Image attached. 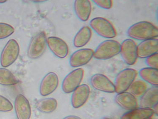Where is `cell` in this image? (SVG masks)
Listing matches in <instances>:
<instances>
[{"instance_id": "1", "label": "cell", "mask_w": 158, "mask_h": 119, "mask_svg": "<svg viewBox=\"0 0 158 119\" xmlns=\"http://www.w3.org/2000/svg\"><path fill=\"white\" fill-rule=\"evenodd\" d=\"M127 34L131 39L144 41L157 37L158 29L152 23L143 21L131 25Z\"/></svg>"}, {"instance_id": "2", "label": "cell", "mask_w": 158, "mask_h": 119, "mask_svg": "<svg viewBox=\"0 0 158 119\" xmlns=\"http://www.w3.org/2000/svg\"><path fill=\"white\" fill-rule=\"evenodd\" d=\"M120 47V44L116 40H105L101 42L94 51L93 57L98 60H109L119 54Z\"/></svg>"}, {"instance_id": "3", "label": "cell", "mask_w": 158, "mask_h": 119, "mask_svg": "<svg viewBox=\"0 0 158 119\" xmlns=\"http://www.w3.org/2000/svg\"><path fill=\"white\" fill-rule=\"evenodd\" d=\"M47 39L45 33L41 32L32 38L27 49V56L30 59L35 60L43 55L47 48Z\"/></svg>"}, {"instance_id": "4", "label": "cell", "mask_w": 158, "mask_h": 119, "mask_svg": "<svg viewBox=\"0 0 158 119\" xmlns=\"http://www.w3.org/2000/svg\"><path fill=\"white\" fill-rule=\"evenodd\" d=\"M90 26L98 35L102 37L110 39L116 35V29L108 20L102 17H97L90 22Z\"/></svg>"}, {"instance_id": "5", "label": "cell", "mask_w": 158, "mask_h": 119, "mask_svg": "<svg viewBox=\"0 0 158 119\" xmlns=\"http://www.w3.org/2000/svg\"><path fill=\"white\" fill-rule=\"evenodd\" d=\"M19 46L16 40L10 39L3 48L0 57V63L3 68L10 66L17 60L19 54Z\"/></svg>"}, {"instance_id": "6", "label": "cell", "mask_w": 158, "mask_h": 119, "mask_svg": "<svg viewBox=\"0 0 158 119\" xmlns=\"http://www.w3.org/2000/svg\"><path fill=\"white\" fill-rule=\"evenodd\" d=\"M137 72L134 69L127 68L118 74L115 81V92H126L136 78Z\"/></svg>"}, {"instance_id": "7", "label": "cell", "mask_w": 158, "mask_h": 119, "mask_svg": "<svg viewBox=\"0 0 158 119\" xmlns=\"http://www.w3.org/2000/svg\"><path fill=\"white\" fill-rule=\"evenodd\" d=\"M84 70L81 68L73 70L68 74L63 80L62 84V89L65 93L73 92L80 84L84 77Z\"/></svg>"}, {"instance_id": "8", "label": "cell", "mask_w": 158, "mask_h": 119, "mask_svg": "<svg viewBox=\"0 0 158 119\" xmlns=\"http://www.w3.org/2000/svg\"><path fill=\"white\" fill-rule=\"evenodd\" d=\"M120 53L126 64L129 65H133L138 58L136 44L131 39L124 40L121 44Z\"/></svg>"}, {"instance_id": "9", "label": "cell", "mask_w": 158, "mask_h": 119, "mask_svg": "<svg viewBox=\"0 0 158 119\" xmlns=\"http://www.w3.org/2000/svg\"><path fill=\"white\" fill-rule=\"evenodd\" d=\"M94 52L89 48H83L76 51L69 60L70 65L72 68H78L86 65L93 58Z\"/></svg>"}, {"instance_id": "10", "label": "cell", "mask_w": 158, "mask_h": 119, "mask_svg": "<svg viewBox=\"0 0 158 119\" xmlns=\"http://www.w3.org/2000/svg\"><path fill=\"white\" fill-rule=\"evenodd\" d=\"M92 86L95 90L100 92L106 93H114L115 92L114 84L104 75L95 74L90 79Z\"/></svg>"}, {"instance_id": "11", "label": "cell", "mask_w": 158, "mask_h": 119, "mask_svg": "<svg viewBox=\"0 0 158 119\" xmlns=\"http://www.w3.org/2000/svg\"><path fill=\"white\" fill-rule=\"evenodd\" d=\"M47 45L53 54L59 58H64L69 54L68 45L60 38L49 37L47 39Z\"/></svg>"}, {"instance_id": "12", "label": "cell", "mask_w": 158, "mask_h": 119, "mask_svg": "<svg viewBox=\"0 0 158 119\" xmlns=\"http://www.w3.org/2000/svg\"><path fill=\"white\" fill-rule=\"evenodd\" d=\"M59 78L54 72L47 73L43 78L39 88L40 94L46 96L51 94L58 87Z\"/></svg>"}, {"instance_id": "13", "label": "cell", "mask_w": 158, "mask_h": 119, "mask_svg": "<svg viewBox=\"0 0 158 119\" xmlns=\"http://www.w3.org/2000/svg\"><path fill=\"white\" fill-rule=\"evenodd\" d=\"M15 109L17 119H30L31 108L29 102L24 95L19 94L15 102Z\"/></svg>"}, {"instance_id": "14", "label": "cell", "mask_w": 158, "mask_h": 119, "mask_svg": "<svg viewBox=\"0 0 158 119\" xmlns=\"http://www.w3.org/2000/svg\"><path fill=\"white\" fill-rule=\"evenodd\" d=\"M158 40L156 38L144 40L137 46L138 57L146 59L158 53Z\"/></svg>"}, {"instance_id": "15", "label": "cell", "mask_w": 158, "mask_h": 119, "mask_svg": "<svg viewBox=\"0 0 158 119\" xmlns=\"http://www.w3.org/2000/svg\"><path fill=\"white\" fill-rule=\"evenodd\" d=\"M90 88L87 84H84L78 86L73 92L71 103L74 108H80L85 104L90 95Z\"/></svg>"}, {"instance_id": "16", "label": "cell", "mask_w": 158, "mask_h": 119, "mask_svg": "<svg viewBox=\"0 0 158 119\" xmlns=\"http://www.w3.org/2000/svg\"><path fill=\"white\" fill-rule=\"evenodd\" d=\"M115 101L121 108L127 110H131L138 107L137 99L130 92L118 93L115 97Z\"/></svg>"}, {"instance_id": "17", "label": "cell", "mask_w": 158, "mask_h": 119, "mask_svg": "<svg viewBox=\"0 0 158 119\" xmlns=\"http://www.w3.org/2000/svg\"><path fill=\"white\" fill-rule=\"evenodd\" d=\"M141 96L139 102L140 107L152 109L158 104V86H153L148 89Z\"/></svg>"}, {"instance_id": "18", "label": "cell", "mask_w": 158, "mask_h": 119, "mask_svg": "<svg viewBox=\"0 0 158 119\" xmlns=\"http://www.w3.org/2000/svg\"><path fill=\"white\" fill-rule=\"evenodd\" d=\"M74 11L78 19L82 21L88 20L92 11V5L89 1H75L74 3Z\"/></svg>"}, {"instance_id": "19", "label": "cell", "mask_w": 158, "mask_h": 119, "mask_svg": "<svg viewBox=\"0 0 158 119\" xmlns=\"http://www.w3.org/2000/svg\"><path fill=\"white\" fill-rule=\"evenodd\" d=\"M154 112L151 108H136L122 115L121 119H151Z\"/></svg>"}, {"instance_id": "20", "label": "cell", "mask_w": 158, "mask_h": 119, "mask_svg": "<svg viewBox=\"0 0 158 119\" xmlns=\"http://www.w3.org/2000/svg\"><path fill=\"white\" fill-rule=\"evenodd\" d=\"M91 29L87 26H84L77 32L73 39L74 46L81 48L88 43L92 37Z\"/></svg>"}, {"instance_id": "21", "label": "cell", "mask_w": 158, "mask_h": 119, "mask_svg": "<svg viewBox=\"0 0 158 119\" xmlns=\"http://www.w3.org/2000/svg\"><path fill=\"white\" fill-rule=\"evenodd\" d=\"M139 76L144 81L153 86H158V69L146 68L139 70Z\"/></svg>"}, {"instance_id": "22", "label": "cell", "mask_w": 158, "mask_h": 119, "mask_svg": "<svg viewBox=\"0 0 158 119\" xmlns=\"http://www.w3.org/2000/svg\"><path fill=\"white\" fill-rule=\"evenodd\" d=\"M57 100L52 98H46L39 100L36 104L37 108L42 113H50L56 109Z\"/></svg>"}, {"instance_id": "23", "label": "cell", "mask_w": 158, "mask_h": 119, "mask_svg": "<svg viewBox=\"0 0 158 119\" xmlns=\"http://www.w3.org/2000/svg\"><path fill=\"white\" fill-rule=\"evenodd\" d=\"M19 81L10 70L0 68V85L10 86L16 85Z\"/></svg>"}, {"instance_id": "24", "label": "cell", "mask_w": 158, "mask_h": 119, "mask_svg": "<svg viewBox=\"0 0 158 119\" xmlns=\"http://www.w3.org/2000/svg\"><path fill=\"white\" fill-rule=\"evenodd\" d=\"M130 92L134 96H139L142 95L147 90L146 83L139 80L134 82L129 89Z\"/></svg>"}, {"instance_id": "25", "label": "cell", "mask_w": 158, "mask_h": 119, "mask_svg": "<svg viewBox=\"0 0 158 119\" xmlns=\"http://www.w3.org/2000/svg\"><path fill=\"white\" fill-rule=\"evenodd\" d=\"M14 32L15 29L10 24L0 23V40L8 37Z\"/></svg>"}, {"instance_id": "26", "label": "cell", "mask_w": 158, "mask_h": 119, "mask_svg": "<svg viewBox=\"0 0 158 119\" xmlns=\"http://www.w3.org/2000/svg\"><path fill=\"white\" fill-rule=\"evenodd\" d=\"M13 108V106L11 102L8 99L0 95V112H9L11 111Z\"/></svg>"}, {"instance_id": "27", "label": "cell", "mask_w": 158, "mask_h": 119, "mask_svg": "<svg viewBox=\"0 0 158 119\" xmlns=\"http://www.w3.org/2000/svg\"><path fill=\"white\" fill-rule=\"evenodd\" d=\"M146 64L149 68L158 69V54H153L146 59Z\"/></svg>"}, {"instance_id": "28", "label": "cell", "mask_w": 158, "mask_h": 119, "mask_svg": "<svg viewBox=\"0 0 158 119\" xmlns=\"http://www.w3.org/2000/svg\"><path fill=\"white\" fill-rule=\"evenodd\" d=\"M93 2L98 6L106 10L110 9L112 7V1L110 0H94Z\"/></svg>"}, {"instance_id": "29", "label": "cell", "mask_w": 158, "mask_h": 119, "mask_svg": "<svg viewBox=\"0 0 158 119\" xmlns=\"http://www.w3.org/2000/svg\"><path fill=\"white\" fill-rule=\"evenodd\" d=\"M63 119H82L81 118L79 117L74 116V115H70L66 117L63 118Z\"/></svg>"}, {"instance_id": "30", "label": "cell", "mask_w": 158, "mask_h": 119, "mask_svg": "<svg viewBox=\"0 0 158 119\" xmlns=\"http://www.w3.org/2000/svg\"><path fill=\"white\" fill-rule=\"evenodd\" d=\"M153 108V109H152L153 110V112H154V113H155V114H156L157 115H158V104H156L155 105V106H154V107H153V108Z\"/></svg>"}, {"instance_id": "31", "label": "cell", "mask_w": 158, "mask_h": 119, "mask_svg": "<svg viewBox=\"0 0 158 119\" xmlns=\"http://www.w3.org/2000/svg\"><path fill=\"white\" fill-rule=\"evenodd\" d=\"M7 2L6 0H0V3H3Z\"/></svg>"}, {"instance_id": "32", "label": "cell", "mask_w": 158, "mask_h": 119, "mask_svg": "<svg viewBox=\"0 0 158 119\" xmlns=\"http://www.w3.org/2000/svg\"><path fill=\"white\" fill-rule=\"evenodd\" d=\"M102 119H113L109 117H103V118H102Z\"/></svg>"}]
</instances>
